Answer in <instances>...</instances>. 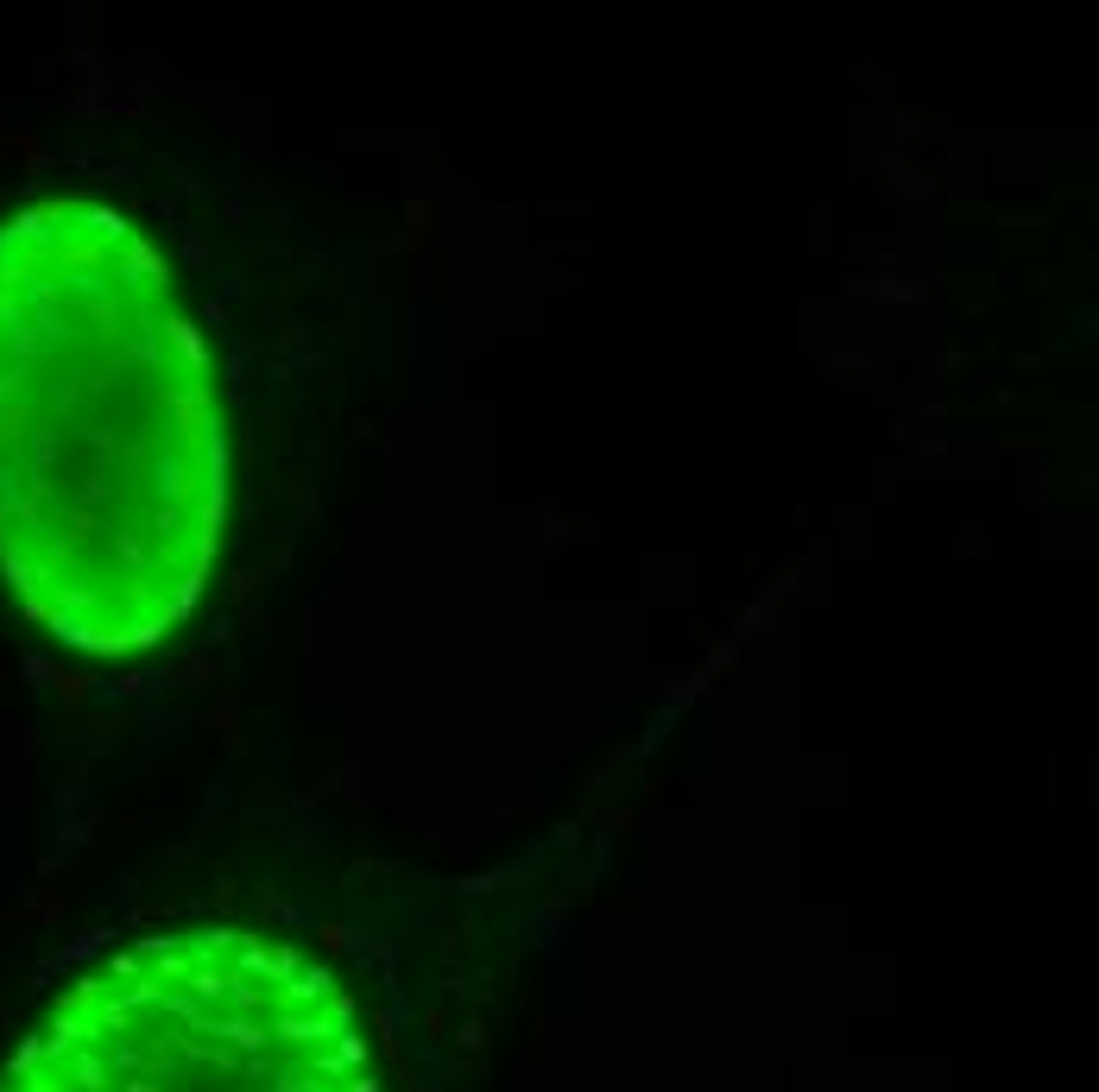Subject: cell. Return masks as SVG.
Returning a JSON list of instances; mask_svg holds the SVG:
<instances>
[{"label": "cell", "instance_id": "obj_1", "mask_svg": "<svg viewBox=\"0 0 1099 1092\" xmlns=\"http://www.w3.org/2000/svg\"><path fill=\"white\" fill-rule=\"evenodd\" d=\"M227 518L215 360L108 202L0 227V575L57 645L120 657L196 606Z\"/></svg>", "mask_w": 1099, "mask_h": 1092}, {"label": "cell", "instance_id": "obj_2", "mask_svg": "<svg viewBox=\"0 0 1099 1092\" xmlns=\"http://www.w3.org/2000/svg\"><path fill=\"white\" fill-rule=\"evenodd\" d=\"M0 1092H379L354 998L247 928L102 954L0 1067Z\"/></svg>", "mask_w": 1099, "mask_h": 1092}]
</instances>
